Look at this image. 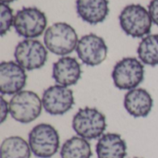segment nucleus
Wrapping results in <instances>:
<instances>
[{
	"label": "nucleus",
	"instance_id": "nucleus-1",
	"mask_svg": "<svg viewBox=\"0 0 158 158\" xmlns=\"http://www.w3.org/2000/svg\"><path fill=\"white\" fill-rule=\"evenodd\" d=\"M79 39L75 29L66 22H56L44 32V43L51 53L66 56L76 50Z\"/></svg>",
	"mask_w": 158,
	"mask_h": 158
},
{
	"label": "nucleus",
	"instance_id": "nucleus-2",
	"mask_svg": "<svg viewBox=\"0 0 158 158\" xmlns=\"http://www.w3.org/2000/svg\"><path fill=\"white\" fill-rule=\"evenodd\" d=\"M119 25L122 31L132 38H143L152 29V19L149 11L140 4L126 6L120 12Z\"/></svg>",
	"mask_w": 158,
	"mask_h": 158
},
{
	"label": "nucleus",
	"instance_id": "nucleus-3",
	"mask_svg": "<svg viewBox=\"0 0 158 158\" xmlns=\"http://www.w3.org/2000/svg\"><path fill=\"white\" fill-rule=\"evenodd\" d=\"M72 129L78 136L88 141L99 139L106 130V116L94 107L81 108L73 117Z\"/></svg>",
	"mask_w": 158,
	"mask_h": 158
},
{
	"label": "nucleus",
	"instance_id": "nucleus-4",
	"mask_svg": "<svg viewBox=\"0 0 158 158\" xmlns=\"http://www.w3.org/2000/svg\"><path fill=\"white\" fill-rule=\"evenodd\" d=\"M28 143L36 157L51 158L58 152L60 137L55 127L47 123H40L30 131Z\"/></svg>",
	"mask_w": 158,
	"mask_h": 158
},
{
	"label": "nucleus",
	"instance_id": "nucleus-5",
	"mask_svg": "<svg viewBox=\"0 0 158 158\" xmlns=\"http://www.w3.org/2000/svg\"><path fill=\"white\" fill-rule=\"evenodd\" d=\"M9 103V111L13 119L28 124L34 121L42 113L43 103L39 95L28 90L14 94Z\"/></svg>",
	"mask_w": 158,
	"mask_h": 158
},
{
	"label": "nucleus",
	"instance_id": "nucleus-6",
	"mask_svg": "<svg viewBox=\"0 0 158 158\" xmlns=\"http://www.w3.org/2000/svg\"><path fill=\"white\" fill-rule=\"evenodd\" d=\"M111 76L118 89L131 91L138 88L143 82L144 66L136 57H124L114 66Z\"/></svg>",
	"mask_w": 158,
	"mask_h": 158
},
{
	"label": "nucleus",
	"instance_id": "nucleus-7",
	"mask_svg": "<svg viewBox=\"0 0 158 158\" xmlns=\"http://www.w3.org/2000/svg\"><path fill=\"white\" fill-rule=\"evenodd\" d=\"M46 25L45 14L34 6H24L18 10L14 17L13 27L16 32L25 39H34L41 36Z\"/></svg>",
	"mask_w": 158,
	"mask_h": 158
},
{
	"label": "nucleus",
	"instance_id": "nucleus-8",
	"mask_svg": "<svg viewBox=\"0 0 158 158\" xmlns=\"http://www.w3.org/2000/svg\"><path fill=\"white\" fill-rule=\"evenodd\" d=\"M14 56L16 62L25 70H35L43 68L48 57L47 48L40 41L25 39L15 47Z\"/></svg>",
	"mask_w": 158,
	"mask_h": 158
},
{
	"label": "nucleus",
	"instance_id": "nucleus-9",
	"mask_svg": "<svg viewBox=\"0 0 158 158\" xmlns=\"http://www.w3.org/2000/svg\"><path fill=\"white\" fill-rule=\"evenodd\" d=\"M43 108L52 116H61L68 113L74 106L73 91L59 84L52 85L44 90L42 96Z\"/></svg>",
	"mask_w": 158,
	"mask_h": 158
},
{
	"label": "nucleus",
	"instance_id": "nucleus-10",
	"mask_svg": "<svg viewBox=\"0 0 158 158\" xmlns=\"http://www.w3.org/2000/svg\"><path fill=\"white\" fill-rule=\"evenodd\" d=\"M76 52L84 65L96 67L106 60L108 48L102 37L94 33H89L79 40Z\"/></svg>",
	"mask_w": 158,
	"mask_h": 158
},
{
	"label": "nucleus",
	"instance_id": "nucleus-11",
	"mask_svg": "<svg viewBox=\"0 0 158 158\" xmlns=\"http://www.w3.org/2000/svg\"><path fill=\"white\" fill-rule=\"evenodd\" d=\"M26 70L15 61H3L0 64V92L2 95H14L25 87Z\"/></svg>",
	"mask_w": 158,
	"mask_h": 158
},
{
	"label": "nucleus",
	"instance_id": "nucleus-12",
	"mask_svg": "<svg viewBox=\"0 0 158 158\" xmlns=\"http://www.w3.org/2000/svg\"><path fill=\"white\" fill-rule=\"evenodd\" d=\"M82 69L79 61L71 56H62L53 65L52 78L56 84L69 87L81 78Z\"/></svg>",
	"mask_w": 158,
	"mask_h": 158
},
{
	"label": "nucleus",
	"instance_id": "nucleus-13",
	"mask_svg": "<svg viewBox=\"0 0 158 158\" xmlns=\"http://www.w3.org/2000/svg\"><path fill=\"white\" fill-rule=\"evenodd\" d=\"M123 104L126 111L133 118H146L152 111L154 100L148 91L136 88L125 94Z\"/></svg>",
	"mask_w": 158,
	"mask_h": 158
},
{
	"label": "nucleus",
	"instance_id": "nucleus-14",
	"mask_svg": "<svg viewBox=\"0 0 158 158\" xmlns=\"http://www.w3.org/2000/svg\"><path fill=\"white\" fill-rule=\"evenodd\" d=\"M78 16L90 25L103 22L109 14L108 0H76Z\"/></svg>",
	"mask_w": 158,
	"mask_h": 158
},
{
	"label": "nucleus",
	"instance_id": "nucleus-15",
	"mask_svg": "<svg viewBox=\"0 0 158 158\" xmlns=\"http://www.w3.org/2000/svg\"><path fill=\"white\" fill-rule=\"evenodd\" d=\"M97 158H125L127 156V143L118 133H105L96 143Z\"/></svg>",
	"mask_w": 158,
	"mask_h": 158
},
{
	"label": "nucleus",
	"instance_id": "nucleus-16",
	"mask_svg": "<svg viewBox=\"0 0 158 158\" xmlns=\"http://www.w3.org/2000/svg\"><path fill=\"white\" fill-rule=\"evenodd\" d=\"M31 150L29 143L19 136L6 138L0 147V158H31Z\"/></svg>",
	"mask_w": 158,
	"mask_h": 158
},
{
	"label": "nucleus",
	"instance_id": "nucleus-17",
	"mask_svg": "<svg viewBox=\"0 0 158 158\" xmlns=\"http://www.w3.org/2000/svg\"><path fill=\"white\" fill-rule=\"evenodd\" d=\"M92 156V148L88 140L78 135L67 140L60 149L61 158H91Z\"/></svg>",
	"mask_w": 158,
	"mask_h": 158
},
{
	"label": "nucleus",
	"instance_id": "nucleus-18",
	"mask_svg": "<svg viewBox=\"0 0 158 158\" xmlns=\"http://www.w3.org/2000/svg\"><path fill=\"white\" fill-rule=\"evenodd\" d=\"M137 54L143 65L158 66V34H148L143 37L137 48Z\"/></svg>",
	"mask_w": 158,
	"mask_h": 158
},
{
	"label": "nucleus",
	"instance_id": "nucleus-19",
	"mask_svg": "<svg viewBox=\"0 0 158 158\" xmlns=\"http://www.w3.org/2000/svg\"><path fill=\"white\" fill-rule=\"evenodd\" d=\"M13 10L8 4L1 3L0 7V34L4 36L13 26L14 23Z\"/></svg>",
	"mask_w": 158,
	"mask_h": 158
},
{
	"label": "nucleus",
	"instance_id": "nucleus-20",
	"mask_svg": "<svg viewBox=\"0 0 158 158\" xmlns=\"http://www.w3.org/2000/svg\"><path fill=\"white\" fill-rule=\"evenodd\" d=\"M148 11L150 13L153 23L158 27V0H151L148 6Z\"/></svg>",
	"mask_w": 158,
	"mask_h": 158
},
{
	"label": "nucleus",
	"instance_id": "nucleus-21",
	"mask_svg": "<svg viewBox=\"0 0 158 158\" xmlns=\"http://www.w3.org/2000/svg\"><path fill=\"white\" fill-rule=\"evenodd\" d=\"M8 114H10L9 103H7V101L5 100L4 95H2L1 96V102H0V122L1 123L5 122Z\"/></svg>",
	"mask_w": 158,
	"mask_h": 158
},
{
	"label": "nucleus",
	"instance_id": "nucleus-22",
	"mask_svg": "<svg viewBox=\"0 0 158 158\" xmlns=\"http://www.w3.org/2000/svg\"><path fill=\"white\" fill-rule=\"evenodd\" d=\"M16 0H1L2 3H5V4H9V3H12Z\"/></svg>",
	"mask_w": 158,
	"mask_h": 158
},
{
	"label": "nucleus",
	"instance_id": "nucleus-23",
	"mask_svg": "<svg viewBox=\"0 0 158 158\" xmlns=\"http://www.w3.org/2000/svg\"><path fill=\"white\" fill-rule=\"evenodd\" d=\"M133 158H140V157H133Z\"/></svg>",
	"mask_w": 158,
	"mask_h": 158
}]
</instances>
